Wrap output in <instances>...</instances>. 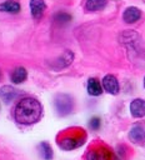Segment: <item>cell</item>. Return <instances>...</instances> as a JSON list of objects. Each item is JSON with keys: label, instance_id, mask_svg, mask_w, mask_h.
<instances>
[{"label": "cell", "instance_id": "obj_1", "mask_svg": "<svg viewBox=\"0 0 145 160\" xmlns=\"http://www.w3.org/2000/svg\"><path fill=\"white\" fill-rule=\"evenodd\" d=\"M41 104L34 98H25L15 108V119L20 124H34L41 118Z\"/></svg>", "mask_w": 145, "mask_h": 160}, {"label": "cell", "instance_id": "obj_2", "mask_svg": "<svg viewBox=\"0 0 145 160\" xmlns=\"http://www.w3.org/2000/svg\"><path fill=\"white\" fill-rule=\"evenodd\" d=\"M55 108L59 115H68L72 110V99L65 94L58 95L55 99Z\"/></svg>", "mask_w": 145, "mask_h": 160}, {"label": "cell", "instance_id": "obj_3", "mask_svg": "<svg viewBox=\"0 0 145 160\" xmlns=\"http://www.w3.org/2000/svg\"><path fill=\"white\" fill-rule=\"evenodd\" d=\"M129 138L131 141L136 144H141L145 141V126L142 125H135L131 128L129 132Z\"/></svg>", "mask_w": 145, "mask_h": 160}, {"label": "cell", "instance_id": "obj_4", "mask_svg": "<svg viewBox=\"0 0 145 160\" xmlns=\"http://www.w3.org/2000/svg\"><path fill=\"white\" fill-rule=\"evenodd\" d=\"M102 86H104V89L109 94H114L115 95V94L119 92V82H118L116 78L112 76V75L104 76V79H102Z\"/></svg>", "mask_w": 145, "mask_h": 160}, {"label": "cell", "instance_id": "obj_5", "mask_svg": "<svg viewBox=\"0 0 145 160\" xmlns=\"http://www.w3.org/2000/svg\"><path fill=\"white\" fill-rule=\"evenodd\" d=\"M82 142H84L82 139L79 136H66L60 141V146L65 150H71V149L80 146Z\"/></svg>", "mask_w": 145, "mask_h": 160}, {"label": "cell", "instance_id": "obj_6", "mask_svg": "<svg viewBox=\"0 0 145 160\" xmlns=\"http://www.w3.org/2000/svg\"><path fill=\"white\" fill-rule=\"evenodd\" d=\"M130 111L131 115L135 118H141L145 115V100L142 99H135L130 104Z\"/></svg>", "mask_w": 145, "mask_h": 160}, {"label": "cell", "instance_id": "obj_7", "mask_svg": "<svg viewBox=\"0 0 145 160\" xmlns=\"http://www.w3.org/2000/svg\"><path fill=\"white\" fill-rule=\"evenodd\" d=\"M88 160H111V154L106 149L91 150L88 154Z\"/></svg>", "mask_w": 145, "mask_h": 160}, {"label": "cell", "instance_id": "obj_8", "mask_svg": "<svg viewBox=\"0 0 145 160\" xmlns=\"http://www.w3.org/2000/svg\"><path fill=\"white\" fill-rule=\"evenodd\" d=\"M140 16H141V12H140V10H139L138 8L130 6V8H128V9L124 11L122 19H124V21H126V22L131 24V22H135V21H138V20L140 19Z\"/></svg>", "mask_w": 145, "mask_h": 160}, {"label": "cell", "instance_id": "obj_9", "mask_svg": "<svg viewBox=\"0 0 145 160\" xmlns=\"http://www.w3.org/2000/svg\"><path fill=\"white\" fill-rule=\"evenodd\" d=\"M45 8H46V5L42 0H31L30 1V10L35 19H39L44 14Z\"/></svg>", "mask_w": 145, "mask_h": 160}, {"label": "cell", "instance_id": "obj_10", "mask_svg": "<svg viewBox=\"0 0 145 160\" xmlns=\"http://www.w3.org/2000/svg\"><path fill=\"white\" fill-rule=\"evenodd\" d=\"M0 95H1V99L5 101V102H10L12 101L14 99H16L18 96V90L11 88V86H4L1 88L0 90Z\"/></svg>", "mask_w": 145, "mask_h": 160}, {"label": "cell", "instance_id": "obj_11", "mask_svg": "<svg viewBox=\"0 0 145 160\" xmlns=\"http://www.w3.org/2000/svg\"><path fill=\"white\" fill-rule=\"evenodd\" d=\"M0 10L5 11V12L16 14L20 10V4L18 1H14V0H8V1H5L4 4L0 5Z\"/></svg>", "mask_w": 145, "mask_h": 160}, {"label": "cell", "instance_id": "obj_12", "mask_svg": "<svg viewBox=\"0 0 145 160\" xmlns=\"http://www.w3.org/2000/svg\"><path fill=\"white\" fill-rule=\"evenodd\" d=\"M72 58H74V55H72V52L71 51H65L56 61H55V64H58L56 65V69H61V68H65V66H68L71 61H72Z\"/></svg>", "mask_w": 145, "mask_h": 160}, {"label": "cell", "instance_id": "obj_13", "mask_svg": "<svg viewBox=\"0 0 145 160\" xmlns=\"http://www.w3.org/2000/svg\"><path fill=\"white\" fill-rule=\"evenodd\" d=\"M26 76H28V74H26V70L24 68H16L11 72V81L15 84H20V82L25 81Z\"/></svg>", "mask_w": 145, "mask_h": 160}, {"label": "cell", "instance_id": "obj_14", "mask_svg": "<svg viewBox=\"0 0 145 160\" xmlns=\"http://www.w3.org/2000/svg\"><path fill=\"white\" fill-rule=\"evenodd\" d=\"M101 91H102V89H101L100 82L96 79H89V81H88V92L90 95L98 96V95L101 94Z\"/></svg>", "mask_w": 145, "mask_h": 160}, {"label": "cell", "instance_id": "obj_15", "mask_svg": "<svg viewBox=\"0 0 145 160\" xmlns=\"http://www.w3.org/2000/svg\"><path fill=\"white\" fill-rule=\"evenodd\" d=\"M106 2H108V0H88L85 6L90 11H96V10L102 9L106 5Z\"/></svg>", "mask_w": 145, "mask_h": 160}, {"label": "cell", "instance_id": "obj_16", "mask_svg": "<svg viewBox=\"0 0 145 160\" xmlns=\"http://www.w3.org/2000/svg\"><path fill=\"white\" fill-rule=\"evenodd\" d=\"M40 150H41V156L45 160H50L52 158V150H51V148H50V145L48 142H41Z\"/></svg>", "mask_w": 145, "mask_h": 160}, {"label": "cell", "instance_id": "obj_17", "mask_svg": "<svg viewBox=\"0 0 145 160\" xmlns=\"http://www.w3.org/2000/svg\"><path fill=\"white\" fill-rule=\"evenodd\" d=\"M55 20L56 21H60V22H66V21L70 20V15H68L65 12H60V14H58L55 16Z\"/></svg>", "mask_w": 145, "mask_h": 160}, {"label": "cell", "instance_id": "obj_18", "mask_svg": "<svg viewBox=\"0 0 145 160\" xmlns=\"http://www.w3.org/2000/svg\"><path fill=\"white\" fill-rule=\"evenodd\" d=\"M100 126V119L99 118H92L90 120V128L94 129V130H98Z\"/></svg>", "mask_w": 145, "mask_h": 160}, {"label": "cell", "instance_id": "obj_19", "mask_svg": "<svg viewBox=\"0 0 145 160\" xmlns=\"http://www.w3.org/2000/svg\"><path fill=\"white\" fill-rule=\"evenodd\" d=\"M144 86H145V79H144Z\"/></svg>", "mask_w": 145, "mask_h": 160}]
</instances>
